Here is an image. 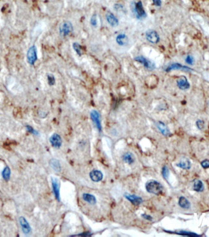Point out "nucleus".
I'll use <instances>...</instances> for the list:
<instances>
[{
    "label": "nucleus",
    "mask_w": 209,
    "mask_h": 237,
    "mask_svg": "<svg viewBox=\"0 0 209 237\" xmlns=\"http://www.w3.org/2000/svg\"><path fill=\"white\" fill-rule=\"evenodd\" d=\"M146 189L148 193L155 195H159L162 193L163 187L162 184L157 181L152 180L148 181L146 185Z\"/></svg>",
    "instance_id": "obj_1"
},
{
    "label": "nucleus",
    "mask_w": 209,
    "mask_h": 237,
    "mask_svg": "<svg viewBox=\"0 0 209 237\" xmlns=\"http://www.w3.org/2000/svg\"><path fill=\"white\" fill-rule=\"evenodd\" d=\"M132 10L133 13L138 19H141L146 17V11L141 1H139L137 3H133L132 5Z\"/></svg>",
    "instance_id": "obj_2"
},
{
    "label": "nucleus",
    "mask_w": 209,
    "mask_h": 237,
    "mask_svg": "<svg viewBox=\"0 0 209 237\" xmlns=\"http://www.w3.org/2000/svg\"><path fill=\"white\" fill-rule=\"evenodd\" d=\"M59 31L61 36H67L74 31L73 25L69 21H64L60 24Z\"/></svg>",
    "instance_id": "obj_3"
},
{
    "label": "nucleus",
    "mask_w": 209,
    "mask_h": 237,
    "mask_svg": "<svg viewBox=\"0 0 209 237\" xmlns=\"http://www.w3.org/2000/svg\"><path fill=\"white\" fill-rule=\"evenodd\" d=\"M26 58L28 63L30 65H34L35 63L37 60V52L36 47L33 45L29 47L26 54Z\"/></svg>",
    "instance_id": "obj_4"
},
{
    "label": "nucleus",
    "mask_w": 209,
    "mask_h": 237,
    "mask_svg": "<svg viewBox=\"0 0 209 237\" xmlns=\"http://www.w3.org/2000/svg\"><path fill=\"white\" fill-rule=\"evenodd\" d=\"M135 60L142 64L144 68L149 70H153L155 68V64L152 61L142 56H137L135 58Z\"/></svg>",
    "instance_id": "obj_5"
},
{
    "label": "nucleus",
    "mask_w": 209,
    "mask_h": 237,
    "mask_svg": "<svg viewBox=\"0 0 209 237\" xmlns=\"http://www.w3.org/2000/svg\"><path fill=\"white\" fill-rule=\"evenodd\" d=\"M51 184L52 189L56 199L58 201H60V181L55 177H51Z\"/></svg>",
    "instance_id": "obj_6"
},
{
    "label": "nucleus",
    "mask_w": 209,
    "mask_h": 237,
    "mask_svg": "<svg viewBox=\"0 0 209 237\" xmlns=\"http://www.w3.org/2000/svg\"><path fill=\"white\" fill-rule=\"evenodd\" d=\"M146 38L149 42L152 44H156L160 40L159 34L156 31L149 30L146 33Z\"/></svg>",
    "instance_id": "obj_7"
},
{
    "label": "nucleus",
    "mask_w": 209,
    "mask_h": 237,
    "mask_svg": "<svg viewBox=\"0 0 209 237\" xmlns=\"http://www.w3.org/2000/svg\"><path fill=\"white\" fill-rule=\"evenodd\" d=\"M90 116L91 118V120H92L93 123L95 125L96 127L98 130L99 132H101V121H100V115L98 111L95 110H93L91 112Z\"/></svg>",
    "instance_id": "obj_8"
},
{
    "label": "nucleus",
    "mask_w": 209,
    "mask_h": 237,
    "mask_svg": "<svg viewBox=\"0 0 209 237\" xmlns=\"http://www.w3.org/2000/svg\"><path fill=\"white\" fill-rule=\"evenodd\" d=\"M50 142L51 145L53 147L56 148H60L62 145L63 141L61 136L59 134L55 133L50 137Z\"/></svg>",
    "instance_id": "obj_9"
},
{
    "label": "nucleus",
    "mask_w": 209,
    "mask_h": 237,
    "mask_svg": "<svg viewBox=\"0 0 209 237\" xmlns=\"http://www.w3.org/2000/svg\"><path fill=\"white\" fill-rule=\"evenodd\" d=\"M19 223L20 224L23 233L25 235L29 234L31 231V228L27 220L24 217L21 216L19 218Z\"/></svg>",
    "instance_id": "obj_10"
},
{
    "label": "nucleus",
    "mask_w": 209,
    "mask_h": 237,
    "mask_svg": "<svg viewBox=\"0 0 209 237\" xmlns=\"http://www.w3.org/2000/svg\"><path fill=\"white\" fill-rule=\"evenodd\" d=\"M177 84L178 87L182 90L188 89L190 85L187 80V78L185 76H181L177 80Z\"/></svg>",
    "instance_id": "obj_11"
},
{
    "label": "nucleus",
    "mask_w": 209,
    "mask_h": 237,
    "mask_svg": "<svg viewBox=\"0 0 209 237\" xmlns=\"http://www.w3.org/2000/svg\"><path fill=\"white\" fill-rule=\"evenodd\" d=\"M125 197L132 204L135 205H139L141 204L142 203V199L138 196L133 195V194H125Z\"/></svg>",
    "instance_id": "obj_12"
},
{
    "label": "nucleus",
    "mask_w": 209,
    "mask_h": 237,
    "mask_svg": "<svg viewBox=\"0 0 209 237\" xmlns=\"http://www.w3.org/2000/svg\"><path fill=\"white\" fill-rule=\"evenodd\" d=\"M106 19L108 23L113 27H116L119 25V20L117 17L111 12H108L106 14Z\"/></svg>",
    "instance_id": "obj_13"
},
{
    "label": "nucleus",
    "mask_w": 209,
    "mask_h": 237,
    "mask_svg": "<svg viewBox=\"0 0 209 237\" xmlns=\"http://www.w3.org/2000/svg\"><path fill=\"white\" fill-rule=\"evenodd\" d=\"M89 176L92 181L94 182H99L102 180L103 175L101 172L97 170H94L90 172Z\"/></svg>",
    "instance_id": "obj_14"
},
{
    "label": "nucleus",
    "mask_w": 209,
    "mask_h": 237,
    "mask_svg": "<svg viewBox=\"0 0 209 237\" xmlns=\"http://www.w3.org/2000/svg\"><path fill=\"white\" fill-rule=\"evenodd\" d=\"M116 41L119 45L125 46L128 45L129 42V39L128 36L125 34H118L116 38Z\"/></svg>",
    "instance_id": "obj_15"
},
{
    "label": "nucleus",
    "mask_w": 209,
    "mask_h": 237,
    "mask_svg": "<svg viewBox=\"0 0 209 237\" xmlns=\"http://www.w3.org/2000/svg\"><path fill=\"white\" fill-rule=\"evenodd\" d=\"M176 166L184 170H189L191 168V161L187 158H183Z\"/></svg>",
    "instance_id": "obj_16"
},
{
    "label": "nucleus",
    "mask_w": 209,
    "mask_h": 237,
    "mask_svg": "<svg viewBox=\"0 0 209 237\" xmlns=\"http://www.w3.org/2000/svg\"><path fill=\"white\" fill-rule=\"evenodd\" d=\"M156 126H157L158 129L163 135L168 136L170 134V131L168 127L162 121H159L157 123H156Z\"/></svg>",
    "instance_id": "obj_17"
},
{
    "label": "nucleus",
    "mask_w": 209,
    "mask_h": 237,
    "mask_svg": "<svg viewBox=\"0 0 209 237\" xmlns=\"http://www.w3.org/2000/svg\"><path fill=\"white\" fill-rule=\"evenodd\" d=\"M193 188L194 191L197 193H200L204 190V186L201 180L195 179L193 183Z\"/></svg>",
    "instance_id": "obj_18"
},
{
    "label": "nucleus",
    "mask_w": 209,
    "mask_h": 237,
    "mask_svg": "<svg viewBox=\"0 0 209 237\" xmlns=\"http://www.w3.org/2000/svg\"><path fill=\"white\" fill-rule=\"evenodd\" d=\"M176 69H184V70H191V69L187 66H183L179 63H174L167 67L166 69V71H170L172 70Z\"/></svg>",
    "instance_id": "obj_19"
},
{
    "label": "nucleus",
    "mask_w": 209,
    "mask_h": 237,
    "mask_svg": "<svg viewBox=\"0 0 209 237\" xmlns=\"http://www.w3.org/2000/svg\"><path fill=\"white\" fill-rule=\"evenodd\" d=\"M83 199L85 202H86L87 203L91 205H95L97 202L95 197L91 194L84 193L83 194Z\"/></svg>",
    "instance_id": "obj_20"
},
{
    "label": "nucleus",
    "mask_w": 209,
    "mask_h": 237,
    "mask_svg": "<svg viewBox=\"0 0 209 237\" xmlns=\"http://www.w3.org/2000/svg\"><path fill=\"white\" fill-rule=\"evenodd\" d=\"M122 159H123V161L125 163H127L128 164H130V165L133 164L134 162H135V160L134 155L132 153H130V152L125 153L123 155Z\"/></svg>",
    "instance_id": "obj_21"
},
{
    "label": "nucleus",
    "mask_w": 209,
    "mask_h": 237,
    "mask_svg": "<svg viewBox=\"0 0 209 237\" xmlns=\"http://www.w3.org/2000/svg\"><path fill=\"white\" fill-rule=\"evenodd\" d=\"M179 205L183 209H189L191 207V204L186 197L181 196L179 200Z\"/></svg>",
    "instance_id": "obj_22"
},
{
    "label": "nucleus",
    "mask_w": 209,
    "mask_h": 237,
    "mask_svg": "<svg viewBox=\"0 0 209 237\" xmlns=\"http://www.w3.org/2000/svg\"><path fill=\"white\" fill-rule=\"evenodd\" d=\"M50 165L51 167L54 170H55L57 172L61 171V164H60L59 161H58L57 159H51L50 161Z\"/></svg>",
    "instance_id": "obj_23"
},
{
    "label": "nucleus",
    "mask_w": 209,
    "mask_h": 237,
    "mask_svg": "<svg viewBox=\"0 0 209 237\" xmlns=\"http://www.w3.org/2000/svg\"><path fill=\"white\" fill-rule=\"evenodd\" d=\"M11 169L9 167H6L3 172H2V176H3V178H4L5 180H6V181H9V179H10V176H11Z\"/></svg>",
    "instance_id": "obj_24"
},
{
    "label": "nucleus",
    "mask_w": 209,
    "mask_h": 237,
    "mask_svg": "<svg viewBox=\"0 0 209 237\" xmlns=\"http://www.w3.org/2000/svg\"><path fill=\"white\" fill-rule=\"evenodd\" d=\"M73 49L75 52L80 57L83 54V49L81 46L78 42H74L73 44Z\"/></svg>",
    "instance_id": "obj_25"
},
{
    "label": "nucleus",
    "mask_w": 209,
    "mask_h": 237,
    "mask_svg": "<svg viewBox=\"0 0 209 237\" xmlns=\"http://www.w3.org/2000/svg\"><path fill=\"white\" fill-rule=\"evenodd\" d=\"M176 234H178V235H183V236H193V237H194V236H200V235L196 234V233H193V232H187V231H183V230H181L179 232H174Z\"/></svg>",
    "instance_id": "obj_26"
},
{
    "label": "nucleus",
    "mask_w": 209,
    "mask_h": 237,
    "mask_svg": "<svg viewBox=\"0 0 209 237\" xmlns=\"http://www.w3.org/2000/svg\"><path fill=\"white\" fill-rule=\"evenodd\" d=\"M55 77L53 74H49L47 75V81L50 86H53L55 84Z\"/></svg>",
    "instance_id": "obj_27"
},
{
    "label": "nucleus",
    "mask_w": 209,
    "mask_h": 237,
    "mask_svg": "<svg viewBox=\"0 0 209 237\" xmlns=\"http://www.w3.org/2000/svg\"><path fill=\"white\" fill-rule=\"evenodd\" d=\"M162 175L165 179H168L170 176V170L167 166H164L162 169Z\"/></svg>",
    "instance_id": "obj_28"
},
{
    "label": "nucleus",
    "mask_w": 209,
    "mask_h": 237,
    "mask_svg": "<svg viewBox=\"0 0 209 237\" xmlns=\"http://www.w3.org/2000/svg\"><path fill=\"white\" fill-rule=\"evenodd\" d=\"M196 124L197 127L198 129H199V130H202V129L204 128V126H205L204 121H202V120H198L196 121Z\"/></svg>",
    "instance_id": "obj_29"
},
{
    "label": "nucleus",
    "mask_w": 209,
    "mask_h": 237,
    "mask_svg": "<svg viewBox=\"0 0 209 237\" xmlns=\"http://www.w3.org/2000/svg\"><path fill=\"white\" fill-rule=\"evenodd\" d=\"M201 166L204 169H208L209 168V159H205L202 161L200 162Z\"/></svg>",
    "instance_id": "obj_30"
},
{
    "label": "nucleus",
    "mask_w": 209,
    "mask_h": 237,
    "mask_svg": "<svg viewBox=\"0 0 209 237\" xmlns=\"http://www.w3.org/2000/svg\"><path fill=\"white\" fill-rule=\"evenodd\" d=\"M91 24L93 26H96L97 25V16L96 15H94L91 19Z\"/></svg>",
    "instance_id": "obj_31"
},
{
    "label": "nucleus",
    "mask_w": 209,
    "mask_h": 237,
    "mask_svg": "<svg viewBox=\"0 0 209 237\" xmlns=\"http://www.w3.org/2000/svg\"><path fill=\"white\" fill-rule=\"evenodd\" d=\"M185 61H186L187 63H188V64H190V65L193 64L194 63V59L191 55H188L185 59Z\"/></svg>",
    "instance_id": "obj_32"
},
{
    "label": "nucleus",
    "mask_w": 209,
    "mask_h": 237,
    "mask_svg": "<svg viewBox=\"0 0 209 237\" xmlns=\"http://www.w3.org/2000/svg\"><path fill=\"white\" fill-rule=\"evenodd\" d=\"M26 128L27 131H28L29 132H30V133H31V134H35V135H37V134H38V132H37L36 130H34V128H33L31 126H26Z\"/></svg>",
    "instance_id": "obj_33"
},
{
    "label": "nucleus",
    "mask_w": 209,
    "mask_h": 237,
    "mask_svg": "<svg viewBox=\"0 0 209 237\" xmlns=\"http://www.w3.org/2000/svg\"><path fill=\"white\" fill-rule=\"evenodd\" d=\"M152 2L153 4L156 6L160 7L162 5V0H152Z\"/></svg>",
    "instance_id": "obj_34"
},
{
    "label": "nucleus",
    "mask_w": 209,
    "mask_h": 237,
    "mask_svg": "<svg viewBox=\"0 0 209 237\" xmlns=\"http://www.w3.org/2000/svg\"><path fill=\"white\" fill-rule=\"evenodd\" d=\"M141 216L142 217V218H144L145 219H146V220H148V221H151L152 220V216H149V215H147V214H141Z\"/></svg>",
    "instance_id": "obj_35"
}]
</instances>
